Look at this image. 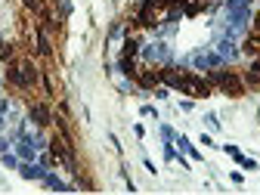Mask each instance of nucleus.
<instances>
[{"label":"nucleus","mask_w":260,"mask_h":195,"mask_svg":"<svg viewBox=\"0 0 260 195\" xmlns=\"http://www.w3.org/2000/svg\"><path fill=\"white\" fill-rule=\"evenodd\" d=\"M28 121L35 124V127H50V124H53V112H50V106H47V103H31V109H28Z\"/></svg>","instance_id":"nucleus-5"},{"label":"nucleus","mask_w":260,"mask_h":195,"mask_svg":"<svg viewBox=\"0 0 260 195\" xmlns=\"http://www.w3.org/2000/svg\"><path fill=\"white\" fill-rule=\"evenodd\" d=\"M56 10H59L62 19H69V16L75 13V4H72V0H56Z\"/></svg>","instance_id":"nucleus-20"},{"label":"nucleus","mask_w":260,"mask_h":195,"mask_svg":"<svg viewBox=\"0 0 260 195\" xmlns=\"http://www.w3.org/2000/svg\"><path fill=\"white\" fill-rule=\"evenodd\" d=\"M10 115V100H0V121Z\"/></svg>","instance_id":"nucleus-25"},{"label":"nucleus","mask_w":260,"mask_h":195,"mask_svg":"<svg viewBox=\"0 0 260 195\" xmlns=\"http://www.w3.org/2000/svg\"><path fill=\"white\" fill-rule=\"evenodd\" d=\"M205 124H208V130H220V118H217L214 112H208V115H205Z\"/></svg>","instance_id":"nucleus-24"},{"label":"nucleus","mask_w":260,"mask_h":195,"mask_svg":"<svg viewBox=\"0 0 260 195\" xmlns=\"http://www.w3.org/2000/svg\"><path fill=\"white\" fill-rule=\"evenodd\" d=\"M199 143H202V146H208V149H211V146H214V137H211V134H202V137H199Z\"/></svg>","instance_id":"nucleus-31"},{"label":"nucleus","mask_w":260,"mask_h":195,"mask_svg":"<svg viewBox=\"0 0 260 195\" xmlns=\"http://www.w3.org/2000/svg\"><path fill=\"white\" fill-rule=\"evenodd\" d=\"M134 84H137L140 90H155V87L161 84V78H158V72H155V69H143V72H137Z\"/></svg>","instance_id":"nucleus-8"},{"label":"nucleus","mask_w":260,"mask_h":195,"mask_svg":"<svg viewBox=\"0 0 260 195\" xmlns=\"http://www.w3.org/2000/svg\"><path fill=\"white\" fill-rule=\"evenodd\" d=\"M0 161H4V168H10V171H19V165H22L16 152H4V155H0Z\"/></svg>","instance_id":"nucleus-19"},{"label":"nucleus","mask_w":260,"mask_h":195,"mask_svg":"<svg viewBox=\"0 0 260 195\" xmlns=\"http://www.w3.org/2000/svg\"><path fill=\"white\" fill-rule=\"evenodd\" d=\"M127 38V25H112L109 28V41H124Z\"/></svg>","instance_id":"nucleus-22"},{"label":"nucleus","mask_w":260,"mask_h":195,"mask_svg":"<svg viewBox=\"0 0 260 195\" xmlns=\"http://www.w3.org/2000/svg\"><path fill=\"white\" fill-rule=\"evenodd\" d=\"M214 47L220 50V56L226 59V65H233V62L242 59V47H239V41H230V38H220V35H217Z\"/></svg>","instance_id":"nucleus-4"},{"label":"nucleus","mask_w":260,"mask_h":195,"mask_svg":"<svg viewBox=\"0 0 260 195\" xmlns=\"http://www.w3.org/2000/svg\"><path fill=\"white\" fill-rule=\"evenodd\" d=\"M239 47H242V56H257L260 53V31H245V38L239 41Z\"/></svg>","instance_id":"nucleus-7"},{"label":"nucleus","mask_w":260,"mask_h":195,"mask_svg":"<svg viewBox=\"0 0 260 195\" xmlns=\"http://www.w3.org/2000/svg\"><path fill=\"white\" fill-rule=\"evenodd\" d=\"M35 47H38V56H53V47H50V38H47V28L44 25H38L35 28Z\"/></svg>","instance_id":"nucleus-10"},{"label":"nucleus","mask_w":260,"mask_h":195,"mask_svg":"<svg viewBox=\"0 0 260 195\" xmlns=\"http://www.w3.org/2000/svg\"><path fill=\"white\" fill-rule=\"evenodd\" d=\"M152 93H155V96H158V100H168V93H171V90H168V87H155V90H152Z\"/></svg>","instance_id":"nucleus-30"},{"label":"nucleus","mask_w":260,"mask_h":195,"mask_svg":"<svg viewBox=\"0 0 260 195\" xmlns=\"http://www.w3.org/2000/svg\"><path fill=\"white\" fill-rule=\"evenodd\" d=\"M140 112H143V115H149V118H155V115H158V112H155V109H152V106H143V109H140Z\"/></svg>","instance_id":"nucleus-35"},{"label":"nucleus","mask_w":260,"mask_h":195,"mask_svg":"<svg viewBox=\"0 0 260 195\" xmlns=\"http://www.w3.org/2000/svg\"><path fill=\"white\" fill-rule=\"evenodd\" d=\"M16 155H19V161H38V149L31 146V140H16V149H13Z\"/></svg>","instance_id":"nucleus-11"},{"label":"nucleus","mask_w":260,"mask_h":195,"mask_svg":"<svg viewBox=\"0 0 260 195\" xmlns=\"http://www.w3.org/2000/svg\"><path fill=\"white\" fill-rule=\"evenodd\" d=\"M143 168H146V171H149V174H158V168H155V165H152V161H149V158H143Z\"/></svg>","instance_id":"nucleus-34"},{"label":"nucleus","mask_w":260,"mask_h":195,"mask_svg":"<svg viewBox=\"0 0 260 195\" xmlns=\"http://www.w3.org/2000/svg\"><path fill=\"white\" fill-rule=\"evenodd\" d=\"M174 143H177V149H180V152H186L192 161H205V155H202L199 149H195V146L189 143V137H180V134H177V140H174Z\"/></svg>","instance_id":"nucleus-12"},{"label":"nucleus","mask_w":260,"mask_h":195,"mask_svg":"<svg viewBox=\"0 0 260 195\" xmlns=\"http://www.w3.org/2000/svg\"><path fill=\"white\" fill-rule=\"evenodd\" d=\"M118 72L124 75V78H130V81H134L137 78V59H130V56H118Z\"/></svg>","instance_id":"nucleus-13"},{"label":"nucleus","mask_w":260,"mask_h":195,"mask_svg":"<svg viewBox=\"0 0 260 195\" xmlns=\"http://www.w3.org/2000/svg\"><path fill=\"white\" fill-rule=\"evenodd\" d=\"M140 59L143 62H149V65H177L174 62V50H171V44L168 41H152V44H143L140 47Z\"/></svg>","instance_id":"nucleus-2"},{"label":"nucleus","mask_w":260,"mask_h":195,"mask_svg":"<svg viewBox=\"0 0 260 195\" xmlns=\"http://www.w3.org/2000/svg\"><path fill=\"white\" fill-rule=\"evenodd\" d=\"M230 180H233L236 186H242V183H245V174H242V171H233V174H230Z\"/></svg>","instance_id":"nucleus-26"},{"label":"nucleus","mask_w":260,"mask_h":195,"mask_svg":"<svg viewBox=\"0 0 260 195\" xmlns=\"http://www.w3.org/2000/svg\"><path fill=\"white\" fill-rule=\"evenodd\" d=\"M242 81H245V87H248V90H260V53H257V56H251V62H248V69H245Z\"/></svg>","instance_id":"nucleus-6"},{"label":"nucleus","mask_w":260,"mask_h":195,"mask_svg":"<svg viewBox=\"0 0 260 195\" xmlns=\"http://www.w3.org/2000/svg\"><path fill=\"white\" fill-rule=\"evenodd\" d=\"M251 31H260V10L251 16Z\"/></svg>","instance_id":"nucleus-32"},{"label":"nucleus","mask_w":260,"mask_h":195,"mask_svg":"<svg viewBox=\"0 0 260 195\" xmlns=\"http://www.w3.org/2000/svg\"><path fill=\"white\" fill-rule=\"evenodd\" d=\"M168 140H171V143L177 140V130H174L171 124H161V143H168Z\"/></svg>","instance_id":"nucleus-23"},{"label":"nucleus","mask_w":260,"mask_h":195,"mask_svg":"<svg viewBox=\"0 0 260 195\" xmlns=\"http://www.w3.org/2000/svg\"><path fill=\"white\" fill-rule=\"evenodd\" d=\"M205 78H208V84L211 87H217V90H223L226 96H245V81H242V75L239 72H233L230 65H223V69H208L205 72Z\"/></svg>","instance_id":"nucleus-1"},{"label":"nucleus","mask_w":260,"mask_h":195,"mask_svg":"<svg viewBox=\"0 0 260 195\" xmlns=\"http://www.w3.org/2000/svg\"><path fill=\"white\" fill-rule=\"evenodd\" d=\"M140 47H143V41H140V38H124V47H121V53H118V56H130V59H137V56H140Z\"/></svg>","instance_id":"nucleus-14"},{"label":"nucleus","mask_w":260,"mask_h":195,"mask_svg":"<svg viewBox=\"0 0 260 195\" xmlns=\"http://www.w3.org/2000/svg\"><path fill=\"white\" fill-rule=\"evenodd\" d=\"M180 109H183V112H192V109H195V103H192V96H186V100L180 103Z\"/></svg>","instance_id":"nucleus-29"},{"label":"nucleus","mask_w":260,"mask_h":195,"mask_svg":"<svg viewBox=\"0 0 260 195\" xmlns=\"http://www.w3.org/2000/svg\"><path fill=\"white\" fill-rule=\"evenodd\" d=\"M22 4H25L31 13H38V10H41V0H22Z\"/></svg>","instance_id":"nucleus-27"},{"label":"nucleus","mask_w":260,"mask_h":195,"mask_svg":"<svg viewBox=\"0 0 260 195\" xmlns=\"http://www.w3.org/2000/svg\"><path fill=\"white\" fill-rule=\"evenodd\" d=\"M41 183H44L47 189H53V192H72V189H78V183H65L59 174H50V171L44 174V180H41Z\"/></svg>","instance_id":"nucleus-9"},{"label":"nucleus","mask_w":260,"mask_h":195,"mask_svg":"<svg viewBox=\"0 0 260 195\" xmlns=\"http://www.w3.org/2000/svg\"><path fill=\"white\" fill-rule=\"evenodd\" d=\"M7 84L16 87V90H31V84H28V78H25V69H22L19 59H10V62H7Z\"/></svg>","instance_id":"nucleus-3"},{"label":"nucleus","mask_w":260,"mask_h":195,"mask_svg":"<svg viewBox=\"0 0 260 195\" xmlns=\"http://www.w3.org/2000/svg\"><path fill=\"white\" fill-rule=\"evenodd\" d=\"M10 143H13V140H7V137H0V155H4V152H10Z\"/></svg>","instance_id":"nucleus-33"},{"label":"nucleus","mask_w":260,"mask_h":195,"mask_svg":"<svg viewBox=\"0 0 260 195\" xmlns=\"http://www.w3.org/2000/svg\"><path fill=\"white\" fill-rule=\"evenodd\" d=\"M25 140H31V146H35L38 152H44V149L50 146V140H47V134H44V127H38V130H35V134H28Z\"/></svg>","instance_id":"nucleus-16"},{"label":"nucleus","mask_w":260,"mask_h":195,"mask_svg":"<svg viewBox=\"0 0 260 195\" xmlns=\"http://www.w3.org/2000/svg\"><path fill=\"white\" fill-rule=\"evenodd\" d=\"M19 62H22V69H25V78H28V84L35 87V84L41 81V69H38V65L31 62V59H19Z\"/></svg>","instance_id":"nucleus-15"},{"label":"nucleus","mask_w":260,"mask_h":195,"mask_svg":"<svg viewBox=\"0 0 260 195\" xmlns=\"http://www.w3.org/2000/svg\"><path fill=\"white\" fill-rule=\"evenodd\" d=\"M233 161L242 168V171H257V161L254 158H245V152H239V155H233Z\"/></svg>","instance_id":"nucleus-18"},{"label":"nucleus","mask_w":260,"mask_h":195,"mask_svg":"<svg viewBox=\"0 0 260 195\" xmlns=\"http://www.w3.org/2000/svg\"><path fill=\"white\" fill-rule=\"evenodd\" d=\"M205 62H208V69H223V65H226V59L220 56V50H217V47L205 50Z\"/></svg>","instance_id":"nucleus-17"},{"label":"nucleus","mask_w":260,"mask_h":195,"mask_svg":"<svg viewBox=\"0 0 260 195\" xmlns=\"http://www.w3.org/2000/svg\"><path fill=\"white\" fill-rule=\"evenodd\" d=\"M223 152H226V155H230V158H233V155H239L242 149H239V146H233V143H226V146H223Z\"/></svg>","instance_id":"nucleus-28"},{"label":"nucleus","mask_w":260,"mask_h":195,"mask_svg":"<svg viewBox=\"0 0 260 195\" xmlns=\"http://www.w3.org/2000/svg\"><path fill=\"white\" fill-rule=\"evenodd\" d=\"M161 155H165V161H177V155H180V149H177V143H165V149H161Z\"/></svg>","instance_id":"nucleus-21"},{"label":"nucleus","mask_w":260,"mask_h":195,"mask_svg":"<svg viewBox=\"0 0 260 195\" xmlns=\"http://www.w3.org/2000/svg\"><path fill=\"white\" fill-rule=\"evenodd\" d=\"M4 127H7V121H0V134H4Z\"/></svg>","instance_id":"nucleus-36"}]
</instances>
